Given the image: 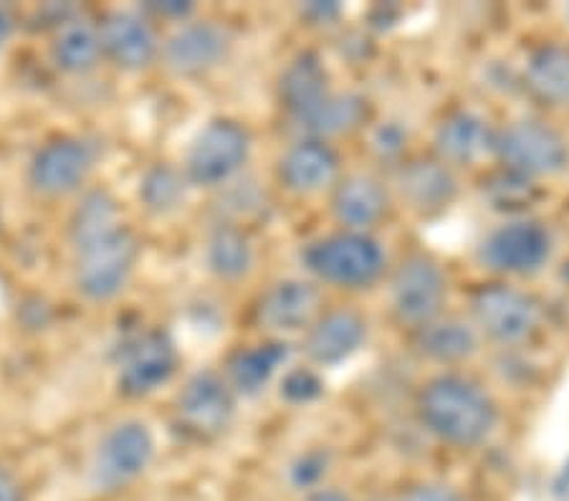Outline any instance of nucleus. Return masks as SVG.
Instances as JSON below:
<instances>
[{
  "mask_svg": "<svg viewBox=\"0 0 569 501\" xmlns=\"http://www.w3.org/2000/svg\"><path fill=\"white\" fill-rule=\"evenodd\" d=\"M0 501H23L21 484L3 463H0Z\"/></svg>",
  "mask_w": 569,
  "mask_h": 501,
  "instance_id": "f704fd0d",
  "label": "nucleus"
},
{
  "mask_svg": "<svg viewBox=\"0 0 569 501\" xmlns=\"http://www.w3.org/2000/svg\"><path fill=\"white\" fill-rule=\"evenodd\" d=\"M119 223H122V218H119V206L112 193H107V190H89L71 213L69 241L71 246H77L109 231V228H117Z\"/></svg>",
  "mask_w": 569,
  "mask_h": 501,
  "instance_id": "bb28decb",
  "label": "nucleus"
},
{
  "mask_svg": "<svg viewBox=\"0 0 569 501\" xmlns=\"http://www.w3.org/2000/svg\"><path fill=\"white\" fill-rule=\"evenodd\" d=\"M51 61L61 74H91L104 61L99 26L87 18H63L51 39Z\"/></svg>",
  "mask_w": 569,
  "mask_h": 501,
  "instance_id": "dca6fc26",
  "label": "nucleus"
},
{
  "mask_svg": "<svg viewBox=\"0 0 569 501\" xmlns=\"http://www.w3.org/2000/svg\"><path fill=\"white\" fill-rule=\"evenodd\" d=\"M367 114V107L355 94H329L305 122H299L301 130L309 134H339L360 124Z\"/></svg>",
  "mask_w": 569,
  "mask_h": 501,
  "instance_id": "cd10ccee",
  "label": "nucleus"
},
{
  "mask_svg": "<svg viewBox=\"0 0 569 501\" xmlns=\"http://www.w3.org/2000/svg\"><path fill=\"white\" fill-rule=\"evenodd\" d=\"M418 350L438 362H458L476 352V332L466 322L446 319V322H428L418 332Z\"/></svg>",
  "mask_w": 569,
  "mask_h": 501,
  "instance_id": "393cba45",
  "label": "nucleus"
},
{
  "mask_svg": "<svg viewBox=\"0 0 569 501\" xmlns=\"http://www.w3.org/2000/svg\"><path fill=\"white\" fill-rule=\"evenodd\" d=\"M319 291L309 281L287 279L273 284L259 302V322L266 330L297 332L317 314Z\"/></svg>",
  "mask_w": 569,
  "mask_h": 501,
  "instance_id": "f3484780",
  "label": "nucleus"
},
{
  "mask_svg": "<svg viewBox=\"0 0 569 501\" xmlns=\"http://www.w3.org/2000/svg\"><path fill=\"white\" fill-rule=\"evenodd\" d=\"M375 144L388 154V152H398L400 144H402V132L398 130V127H382L378 140H375Z\"/></svg>",
  "mask_w": 569,
  "mask_h": 501,
  "instance_id": "c9c22d12",
  "label": "nucleus"
},
{
  "mask_svg": "<svg viewBox=\"0 0 569 501\" xmlns=\"http://www.w3.org/2000/svg\"><path fill=\"white\" fill-rule=\"evenodd\" d=\"M390 297L400 322L412 327L433 322L446 299L443 271L428 257H410L395 271Z\"/></svg>",
  "mask_w": 569,
  "mask_h": 501,
  "instance_id": "9b49d317",
  "label": "nucleus"
},
{
  "mask_svg": "<svg viewBox=\"0 0 569 501\" xmlns=\"http://www.w3.org/2000/svg\"><path fill=\"white\" fill-rule=\"evenodd\" d=\"M327 459L321 453H309L301 459L297 467H293V481H297L299 487H309L315 484V481L325 473L327 469Z\"/></svg>",
  "mask_w": 569,
  "mask_h": 501,
  "instance_id": "2f4dec72",
  "label": "nucleus"
},
{
  "mask_svg": "<svg viewBox=\"0 0 569 501\" xmlns=\"http://www.w3.org/2000/svg\"><path fill=\"white\" fill-rule=\"evenodd\" d=\"M400 190L418 211H438V208L451 203L456 196V180L446 166L423 160L402 168Z\"/></svg>",
  "mask_w": 569,
  "mask_h": 501,
  "instance_id": "5701e85b",
  "label": "nucleus"
},
{
  "mask_svg": "<svg viewBox=\"0 0 569 501\" xmlns=\"http://www.w3.org/2000/svg\"><path fill=\"white\" fill-rule=\"evenodd\" d=\"M493 152L499 154L507 170L525 178L555 176L565 170L569 160L562 134L535 120L513 122L507 130L493 134Z\"/></svg>",
  "mask_w": 569,
  "mask_h": 501,
  "instance_id": "6e6552de",
  "label": "nucleus"
},
{
  "mask_svg": "<svg viewBox=\"0 0 569 501\" xmlns=\"http://www.w3.org/2000/svg\"><path fill=\"white\" fill-rule=\"evenodd\" d=\"M144 11L162 16V18H186L192 13V6L180 3V0H172V3H147Z\"/></svg>",
  "mask_w": 569,
  "mask_h": 501,
  "instance_id": "72a5a7b5",
  "label": "nucleus"
},
{
  "mask_svg": "<svg viewBox=\"0 0 569 501\" xmlns=\"http://www.w3.org/2000/svg\"><path fill=\"white\" fill-rule=\"evenodd\" d=\"M178 370V348L162 330H144L122 344L117 388L127 398H147L168 385Z\"/></svg>",
  "mask_w": 569,
  "mask_h": 501,
  "instance_id": "0eeeda50",
  "label": "nucleus"
},
{
  "mask_svg": "<svg viewBox=\"0 0 569 501\" xmlns=\"http://www.w3.org/2000/svg\"><path fill=\"white\" fill-rule=\"evenodd\" d=\"M104 59L122 71H142L160 57L150 18L137 11H112L99 23Z\"/></svg>",
  "mask_w": 569,
  "mask_h": 501,
  "instance_id": "4468645a",
  "label": "nucleus"
},
{
  "mask_svg": "<svg viewBox=\"0 0 569 501\" xmlns=\"http://www.w3.org/2000/svg\"><path fill=\"white\" fill-rule=\"evenodd\" d=\"M339 170L335 150L321 140L297 142L279 162V178L283 188L299 196H311L332 186Z\"/></svg>",
  "mask_w": 569,
  "mask_h": 501,
  "instance_id": "2eb2a0df",
  "label": "nucleus"
},
{
  "mask_svg": "<svg viewBox=\"0 0 569 501\" xmlns=\"http://www.w3.org/2000/svg\"><path fill=\"white\" fill-rule=\"evenodd\" d=\"M471 312L481 330L501 344L527 342L539 327V304L503 284L483 287L471 299Z\"/></svg>",
  "mask_w": 569,
  "mask_h": 501,
  "instance_id": "9d476101",
  "label": "nucleus"
},
{
  "mask_svg": "<svg viewBox=\"0 0 569 501\" xmlns=\"http://www.w3.org/2000/svg\"><path fill=\"white\" fill-rule=\"evenodd\" d=\"M552 253V236L541 223L513 221L493 231L481 246V261L501 273H531Z\"/></svg>",
  "mask_w": 569,
  "mask_h": 501,
  "instance_id": "f8f14e48",
  "label": "nucleus"
},
{
  "mask_svg": "<svg viewBox=\"0 0 569 501\" xmlns=\"http://www.w3.org/2000/svg\"><path fill=\"white\" fill-rule=\"evenodd\" d=\"M231 49V36L223 26L200 21L180 26L170 39L160 46V57L172 74L200 77L223 63Z\"/></svg>",
  "mask_w": 569,
  "mask_h": 501,
  "instance_id": "ddd939ff",
  "label": "nucleus"
},
{
  "mask_svg": "<svg viewBox=\"0 0 569 501\" xmlns=\"http://www.w3.org/2000/svg\"><path fill=\"white\" fill-rule=\"evenodd\" d=\"M13 33H16V18L6 6H0V49L13 39Z\"/></svg>",
  "mask_w": 569,
  "mask_h": 501,
  "instance_id": "4c0bfd02",
  "label": "nucleus"
},
{
  "mask_svg": "<svg viewBox=\"0 0 569 501\" xmlns=\"http://www.w3.org/2000/svg\"><path fill=\"white\" fill-rule=\"evenodd\" d=\"M565 481H567V484H569V463H567V467H565V477H562Z\"/></svg>",
  "mask_w": 569,
  "mask_h": 501,
  "instance_id": "ea45409f",
  "label": "nucleus"
},
{
  "mask_svg": "<svg viewBox=\"0 0 569 501\" xmlns=\"http://www.w3.org/2000/svg\"><path fill=\"white\" fill-rule=\"evenodd\" d=\"M527 87L549 104H569V49L547 43L529 57Z\"/></svg>",
  "mask_w": 569,
  "mask_h": 501,
  "instance_id": "b1692460",
  "label": "nucleus"
},
{
  "mask_svg": "<svg viewBox=\"0 0 569 501\" xmlns=\"http://www.w3.org/2000/svg\"><path fill=\"white\" fill-rule=\"evenodd\" d=\"M251 154V134L233 120H213L190 142L186 180L198 188H216L241 172Z\"/></svg>",
  "mask_w": 569,
  "mask_h": 501,
  "instance_id": "423d86ee",
  "label": "nucleus"
},
{
  "mask_svg": "<svg viewBox=\"0 0 569 501\" xmlns=\"http://www.w3.org/2000/svg\"><path fill=\"white\" fill-rule=\"evenodd\" d=\"M281 395L291 403H309L321 395V380L309 370H291L281 382Z\"/></svg>",
  "mask_w": 569,
  "mask_h": 501,
  "instance_id": "7c9ffc66",
  "label": "nucleus"
},
{
  "mask_svg": "<svg viewBox=\"0 0 569 501\" xmlns=\"http://www.w3.org/2000/svg\"><path fill=\"white\" fill-rule=\"evenodd\" d=\"M99 150L79 134H61L33 152L26 180L36 196L67 198L87 186L97 168Z\"/></svg>",
  "mask_w": 569,
  "mask_h": 501,
  "instance_id": "39448f33",
  "label": "nucleus"
},
{
  "mask_svg": "<svg viewBox=\"0 0 569 501\" xmlns=\"http://www.w3.org/2000/svg\"><path fill=\"white\" fill-rule=\"evenodd\" d=\"M491 200L497 203L499 208H521L529 203L531 198V182L529 178L519 176V172H501L491 180Z\"/></svg>",
  "mask_w": 569,
  "mask_h": 501,
  "instance_id": "c756f323",
  "label": "nucleus"
},
{
  "mask_svg": "<svg viewBox=\"0 0 569 501\" xmlns=\"http://www.w3.org/2000/svg\"><path fill=\"white\" fill-rule=\"evenodd\" d=\"M73 289L89 304H107L130 287V279L140 261V239L132 228H117L71 246Z\"/></svg>",
  "mask_w": 569,
  "mask_h": 501,
  "instance_id": "f03ea898",
  "label": "nucleus"
},
{
  "mask_svg": "<svg viewBox=\"0 0 569 501\" xmlns=\"http://www.w3.org/2000/svg\"><path fill=\"white\" fill-rule=\"evenodd\" d=\"M208 269L220 279H241L251 271L253 249L246 236L233 226H218L208 239Z\"/></svg>",
  "mask_w": 569,
  "mask_h": 501,
  "instance_id": "a878e982",
  "label": "nucleus"
},
{
  "mask_svg": "<svg viewBox=\"0 0 569 501\" xmlns=\"http://www.w3.org/2000/svg\"><path fill=\"white\" fill-rule=\"evenodd\" d=\"M178 423L196 439H218L233 423L236 393L218 372L192 375L176 398Z\"/></svg>",
  "mask_w": 569,
  "mask_h": 501,
  "instance_id": "1a4fd4ad",
  "label": "nucleus"
},
{
  "mask_svg": "<svg viewBox=\"0 0 569 501\" xmlns=\"http://www.w3.org/2000/svg\"><path fill=\"white\" fill-rule=\"evenodd\" d=\"M154 455L150 425L142 421H119L99 439L89 461V479L99 491H119L142 477Z\"/></svg>",
  "mask_w": 569,
  "mask_h": 501,
  "instance_id": "20e7f679",
  "label": "nucleus"
},
{
  "mask_svg": "<svg viewBox=\"0 0 569 501\" xmlns=\"http://www.w3.org/2000/svg\"><path fill=\"white\" fill-rule=\"evenodd\" d=\"M301 259L315 277L345 289L370 287L385 269V253L378 241L357 231L335 233L309 243Z\"/></svg>",
  "mask_w": 569,
  "mask_h": 501,
  "instance_id": "7ed1b4c3",
  "label": "nucleus"
},
{
  "mask_svg": "<svg viewBox=\"0 0 569 501\" xmlns=\"http://www.w3.org/2000/svg\"><path fill=\"white\" fill-rule=\"evenodd\" d=\"M400 501H463L456 494L453 489L440 487V484H420L416 489H410L406 497Z\"/></svg>",
  "mask_w": 569,
  "mask_h": 501,
  "instance_id": "473e14b6",
  "label": "nucleus"
},
{
  "mask_svg": "<svg viewBox=\"0 0 569 501\" xmlns=\"http://www.w3.org/2000/svg\"><path fill=\"white\" fill-rule=\"evenodd\" d=\"M186 186L188 180L176 168L154 166L144 172L140 182V200L150 213L168 216L178 211L186 200Z\"/></svg>",
  "mask_w": 569,
  "mask_h": 501,
  "instance_id": "c85d7f7f",
  "label": "nucleus"
},
{
  "mask_svg": "<svg viewBox=\"0 0 569 501\" xmlns=\"http://www.w3.org/2000/svg\"><path fill=\"white\" fill-rule=\"evenodd\" d=\"M327 69L315 53H301L293 59L281 77V102L293 122H305L315 109L332 94Z\"/></svg>",
  "mask_w": 569,
  "mask_h": 501,
  "instance_id": "6ab92c4d",
  "label": "nucleus"
},
{
  "mask_svg": "<svg viewBox=\"0 0 569 501\" xmlns=\"http://www.w3.org/2000/svg\"><path fill=\"white\" fill-rule=\"evenodd\" d=\"M436 148L451 162H471L493 150V132L473 112H456L436 132Z\"/></svg>",
  "mask_w": 569,
  "mask_h": 501,
  "instance_id": "4be33fe9",
  "label": "nucleus"
},
{
  "mask_svg": "<svg viewBox=\"0 0 569 501\" xmlns=\"http://www.w3.org/2000/svg\"><path fill=\"white\" fill-rule=\"evenodd\" d=\"M367 334L365 319L352 309H337L319 317L307 337V354L319 364H337L350 358Z\"/></svg>",
  "mask_w": 569,
  "mask_h": 501,
  "instance_id": "a211bd4d",
  "label": "nucleus"
},
{
  "mask_svg": "<svg viewBox=\"0 0 569 501\" xmlns=\"http://www.w3.org/2000/svg\"><path fill=\"white\" fill-rule=\"evenodd\" d=\"M332 211L339 223L362 233L380 221L388 211V193L378 180L370 176H352L342 180L335 190Z\"/></svg>",
  "mask_w": 569,
  "mask_h": 501,
  "instance_id": "aec40b11",
  "label": "nucleus"
},
{
  "mask_svg": "<svg viewBox=\"0 0 569 501\" xmlns=\"http://www.w3.org/2000/svg\"><path fill=\"white\" fill-rule=\"evenodd\" d=\"M418 410L430 433L463 449L489 439L497 425L493 400L476 382L458 375L430 380L420 393Z\"/></svg>",
  "mask_w": 569,
  "mask_h": 501,
  "instance_id": "f257e3e1",
  "label": "nucleus"
},
{
  "mask_svg": "<svg viewBox=\"0 0 569 501\" xmlns=\"http://www.w3.org/2000/svg\"><path fill=\"white\" fill-rule=\"evenodd\" d=\"M301 13L307 18H317V21H327V18H335L339 13L337 3H309L301 8Z\"/></svg>",
  "mask_w": 569,
  "mask_h": 501,
  "instance_id": "e433bc0d",
  "label": "nucleus"
},
{
  "mask_svg": "<svg viewBox=\"0 0 569 501\" xmlns=\"http://www.w3.org/2000/svg\"><path fill=\"white\" fill-rule=\"evenodd\" d=\"M289 358V344L283 342H266L256 344L249 350H238L231 360H228V385L233 393L241 395H256L269 385L283 362Z\"/></svg>",
  "mask_w": 569,
  "mask_h": 501,
  "instance_id": "412c9836",
  "label": "nucleus"
},
{
  "mask_svg": "<svg viewBox=\"0 0 569 501\" xmlns=\"http://www.w3.org/2000/svg\"><path fill=\"white\" fill-rule=\"evenodd\" d=\"M309 501H350V499L339 494V491H319V494H315Z\"/></svg>",
  "mask_w": 569,
  "mask_h": 501,
  "instance_id": "58836bf2",
  "label": "nucleus"
},
{
  "mask_svg": "<svg viewBox=\"0 0 569 501\" xmlns=\"http://www.w3.org/2000/svg\"><path fill=\"white\" fill-rule=\"evenodd\" d=\"M378 501H390V499H378Z\"/></svg>",
  "mask_w": 569,
  "mask_h": 501,
  "instance_id": "a19ab883",
  "label": "nucleus"
}]
</instances>
